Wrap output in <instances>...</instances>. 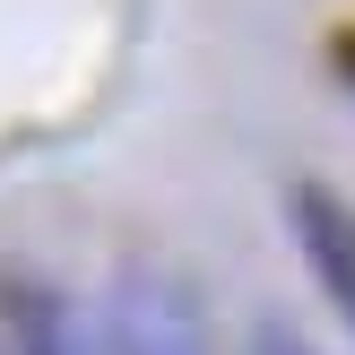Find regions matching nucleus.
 <instances>
[{"instance_id": "f257e3e1", "label": "nucleus", "mask_w": 355, "mask_h": 355, "mask_svg": "<svg viewBox=\"0 0 355 355\" xmlns=\"http://www.w3.org/2000/svg\"><path fill=\"white\" fill-rule=\"evenodd\" d=\"M286 225H295V252H304L312 286H321L329 312L355 329V200L304 173V182L286 191Z\"/></svg>"}, {"instance_id": "f03ea898", "label": "nucleus", "mask_w": 355, "mask_h": 355, "mask_svg": "<svg viewBox=\"0 0 355 355\" xmlns=\"http://www.w3.org/2000/svg\"><path fill=\"white\" fill-rule=\"evenodd\" d=\"M0 338H9V355H96L78 312L61 304V286L26 269H0Z\"/></svg>"}, {"instance_id": "7ed1b4c3", "label": "nucleus", "mask_w": 355, "mask_h": 355, "mask_svg": "<svg viewBox=\"0 0 355 355\" xmlns=\"http://www.w3.org/2000/svg\"><path fill=\"white\" fill-rule=\"evenodd\" d=\"M243 355H312V347H304V329H295V321H260Z\"/></svg>"}, {"instance_id": "20e7f679", "label": "nucleus", "mask_w": 355, "mask_h": 355, "mask_svg": "<svg viewBox=\"0 0 355 355\" xmlns=\"http://www.w3.org/2000/svg\"><path fill=\"white\" fill-rule=\"evenodd\" d=\"M96 355H148V338H139V321H130V312H121V321H113V338H104Z\"/></svg>"}, {"instance_id": "39448f33", "label": "nucleus", "mask_w": 355, "mask_h": 355, "mask_svg": "<svg viewBox=\"0 0 355 355\" xmlns=\"http://www.w3.org/2000/svg\"><path fill=\"white\" fill-rule=\"evenodd\" d=\"M329 61H338V69H347V87H355V26L338 35V44H329Z\"/></svg>"}]
</instances>
